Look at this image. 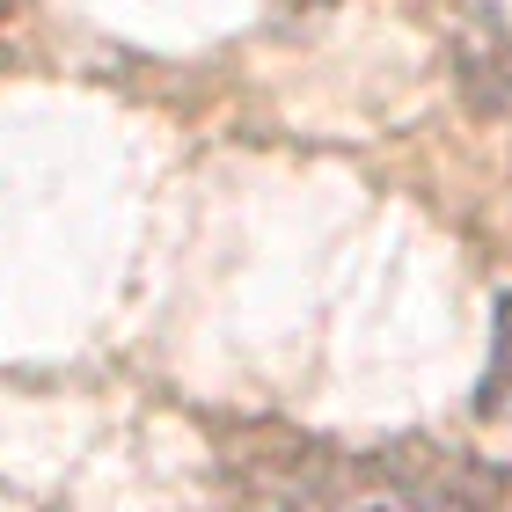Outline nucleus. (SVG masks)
Wrapping results in <instances>:
<instances>
[{
  "label": "nucleus",
  "mask_w": 512,
  "mask_h": 512,
  "mask_svg": "<svg viewBox=\"0 0 512 512\" xmlns=\"http://www.w3.org/2000/svg\"><path fill=\"white\" fill-rule=\"evenodd\" d=\"M249 512H512V476L461 454H322L256 483Z\"/></svg>",
  "instance_id": "obj_1"
},
{
  "label": "nucleus",
  "mask_w": 512,
  "mask_h": 512,
  "mask_svg": "<svg viewBox=\"0 0 512 512\" xmlns=\"http://www.w3.org/2000/svg\"><path fill=\"white\" fill-rule=\"evenodd\" d=\"M483 410L512 425V293L498 300V352H491V374H483Z\"/></svg>",
  "instance_id": "obj_2"
}]
</instances>
